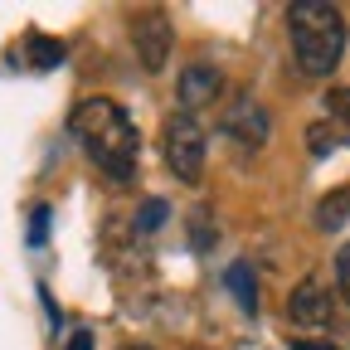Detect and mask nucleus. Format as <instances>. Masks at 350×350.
Segmentation results:
<instances>
[{
    "mask_svg": "<svg viewBox=\"0 0 350 350\" xmlns=\"http://www.w3.org/2000/svg\"><path fill=\"white\" fill-rule=\"evenodd\" d=\"M78 146L88 151L107 180H131L137 175V156H142V137H137V122L126 117L122 103L112 98H83L68 117Z\"/></svg>",
    "mask_w": 350,
    "mask_h": 350,
    "instance_id": "f257e3e1",
    "label": "nucleus"
},
{
    "mask_svg": "<svg viewBox=\"0 0 350 350\" xmlns=\"http://www.w3.org/2000/svg\"><path fill=\"white\" fill-rule=\"evenodd\" d=\"M287 34H292V54L297 68L312 78H331L340 54H345V20L326 0H297L287 5Z\"/></svg>",
    "mask_w": 350,
    "mask_h": 350,
    "instance_id": "f03ea898",
    "label": "nucleus"
},
{
    "mask_svg": "<svg viewBox=\"0 0 350 350\" xmlns=\"http://www.w3.org/2000/svg\"><path fill=\"white\" fill-rule=\"evenodd\" d=\"M29 49H34V68H59L64 64V44L59 39H44V34H29Z\"/></svg>",
    "mask_w": 350,
    "mask_h": 350,
    "instance_id": "1a4fd4ad",
    "label": "nucleus"
},
{
    "mask_svg": "<svg viewBox=\"0 0 350 350\" xmlns=\"http://www.w3.org/2000/svg\"><path fill=\"white\" fill-rule=\"evenodd\" d=\"M336 278H340V292H345V301H350V243L336 253Z\"/></svg>",
    "mask_w": 350,
    "mask_h": 350,
    "instance_id": "ddd939ff",
    "label": "nucleus"
},
{
    "mask_svg": "<svg viewBox=\"0 0 350 350\" xmlns=\"http://www.w3.org/2000/svg\"><path fill=\"white\" fill-rule=\"evenodd\" d=\"M219 131L229 137L234 151H262L268 137H273V117L262 112L258 98H234L224 107V117H219Z\"/></svg>",
    "mask_w": 350,
    "mask_h": 350,
    "instance_id": "20e7f679",
    "label": "nucleus"
},
{
    "mask_svg": "<svg viewBox=\"0 0 350 350\" xmlns=\"http://www.w3.org/2000/svg\"><path fill=\"white\" fill-rule=\"evenodd\" d=\"M331 112L340 122H350V88H336V93H331Z\"/></svg>",
    "mask_w": 350,
    "mask_h": 350,
    "instance_id": "4468645a",
    "label": "nucleus"
},
{
    "mask_svg": "<svg viewBox=\"0 0 350 350\" xmlns=\"http://www.w3.org/2000/svg\"><path fill=\"white\" fill-rule=\"evenodd\" d=\"M204 151H209V137H204L200 117L195 112H170L165 117V131H161V156H165V165H170L175 180L195 185L200 170H204Z\"/></svg>",
    "mask_w": 350,
    "mask_h": 350,
    "instance_id": "7ed1b4c3",
    "label": "nucleus"
},
{
    "mask_svg": "<svg viewBox=\"0 0 350 350\" xmlns=\"http://www.w3.org/2000/svg\"><path fill=\"white\" fill-rule=\"evenodd\" d=\"M350 224V185H340V190H331L321 204H317V229H326V234H336V229H345Z\"/></svg>",
    "mask_w": 350,
    "mask_h": 350,
    "instance_id": "6e6552de",
    "label": "nucleus"
},
{
    "mask_svg": "<svg viewBox=\"0 0 350 350\" xmlns=\"http://www.w3.org/2000/svg\"><path fill=\"white\" fill-rule=\"evenodd\" d=\"M287 317H292V326H301V331H326V326H331V292H326L317 278L297 282V292L287 297Z\"/></svg>",
    "mask_w": 350,
    "mask_h": 350,
    "instance_id": "423d86ee",
    "label": "nucleus"
},
{
    "mask_svg": "<svg viewBox=\"0 0 350 350\" xmlns=\"http://www.w3.org/2000/svg\"><path fill=\"white\" fill-rule=\"evenodd\" d=\"M306 146H312V156H326V151H336V126H331V122H317V126H306Z\"/></svg>",
    "mask_w": 350,
    "mask_h": 350,
    "instance_id": "9b49d317",
    "label": "nucleus"
},
{
    "mask_svg": "<svg viewBox=\"0 0 350 350\" xmlns=\"http://www.w3.org/2000/svg\"><path fill=\"white\" fill-rule=\"evenodd\" d=\"M122 350H156V345H122Z\"/></svg>",
    "mask_w": 350,
    "mask_h": 350,
    "instance_id": "f3484780",
    "label": "nucleus"
},
{
    "mask_svg": "<svg viewBox=\"0 0 350 350\" xmlns=\"http://www.w3.org/2000/svg\"><path fill=\"white\" fill-rule=\"evenodd\" d=\"M219 93H224V73H219L214 64H190V68L180 73V88H175V98H180V112L204 107V103H214Z\"/></svg>",
    "mask_w": 350,
    "mask_h": 350,
    "instance_id": "0eeeda50",
    "label": "nucleus"
},
{
    "mask_svg": "<svg viewBox=\"0 0 350 350\" xmlns=\"http://www.w3.org/2000/svg\"><path fill=\"white\" fill-rule=\"evenodd\" d=\"M297 350H326V345H312V340H301V345H297Z\"/></svg>",
    "mask_w": 350,
    "mask_h": 350,
    "instance_id": "dca6fc26",
    "label": "nucleus"
},
{
    "mask_svg": "<svg viewBox=\"0 0 350 350\" xmlns=\"http://www.w3.org/2000/svg\"><path fill=\"white\" fill-rule=\"evenodd\" d=\"M68 350H93V331H73V340H68Z\"/></svg>",
    "mask_w": 350,
    "mask_h": 350,
    "instance_id": "2eb2a0df",
    "label": "nucleus"
},
{
    "mask_svg": "<svg viewBox=\"0 0 350 350\" xmlns=\"http://www.w3.org/2000/svg\"><path fill=\"white\" fill-rule=\"evenodd\" d=\"M229 287H234V297L243 301V312H253V273H248V262H234V268H229Z\"/></svg>",
    "mask_w": 350,
    "mask_h": 350,
    "instance_id": "9d476101",
    "label": "nucleus"
},
{
    "mask_svg": "<svg viewBox=\"0 0 350 350\" xmlns=\"http://www.w3.org/2000/svg\"><path fill=\"white\" fill-rule=\"evenodd\" d=\"M131 44H137V59H142L151 73H156V68H165V59H170V44H175L165 10H146V15H137V20H131Z\"/></svg>",
    "mask_w": 350,
    "mask_h": 350,
    "instance_id": "39448f33",
    "label": "nucleus"
},
{
    "mask_svg": "<svg viewBox=\"0 0 350 350\" xmlns=\"http://www.w3.org/2000/svg\"><path fill=\"white\" fill-rule=\"evenodd\" d=\"M161 219H165V200H146L142 204V229H156Z\"/></svg>",
    "mask_w": 350,
    "mask_h": 350,
    "instance_id": "f8f14e48",
    "label": "nucleus"
}]
</instances>
